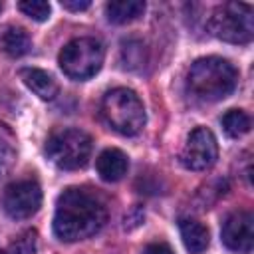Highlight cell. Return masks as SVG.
<instances>
[{
  "label": "cell",
  "mask_w": 254,
  "mask_h": 254,
  "mask_svg": "<svg viewBox=\"0 0 254 254\" xmlns=\"http://www.w3.org/2000/svg\"><path fill=\"white\" fill-rule=\"evenodd\" d=\"M36 250H38V234L36 230H26L10 244H6L0 250V254H36Z\"/></svg>",
  "instance_id": "cell-16"
},
{
  "label": "cell",
  "mask_w": 254,
  "mask_h": 254,
  "mask_svg": "<svg viewBox=\"0 0 254 254\" xmlns=\"http://www.w3.org/2000/svg\"><path fill=\"white\" fill-rule=\"evenodd\" d=\"M0 10H2V2H0Z\"/></svg>",
  "instance_id": "cell-21"
},
{
  "label": "cell",
  "mask_w": 254,
  "mask_h": 254,
  "mask_svg": "<svg viewBox=\"0 0 254 254\" xmlns=\"http://www.w3.org/2000/svg\"><path fill=\"white\" fill-rule=\"evenodd\" d=\"M208 30L222 42L248 44L254 36L252 6L242 2H226L218 6L210 16Z\"/></svg>",
  "instance_id": "cell-4"
},
{
  "label": "cell",
  "mask_w": 254,
  "mask_h": 254,
  "mask_svg": "<svg viewBox=\"0 0 254 254\" xmlns=\"http://www.w3.org/2000/svg\"><path fill=\"white\" fill-rule=\"evenodd\" d=\"M20 77L26 83V87L32 89L40 99L50 101V99H54L58 95V83H56V79L48 71H44V69L24 67V69H20Z\"/></svg>",
  "instance_id": "cell-12"
},
{
  "label": "cell",
  "mask_w": 254,
  "mask_h": 254,
  "mask_svg": "<svg viewBox=\"0 0 254 254\" xmlns=\"http://www.w3.org/2000/svg\"><path fill=\"white\" fill-rule=\"evenodd\" d=\"M99 111H101L103 121L113 131L125 137H133L141 133L147 121L143 101L133 89H127V87L109 89L101 99Z\"/></svg>",
  "instance_id": "cell-3"
},
{
  "label": "cell",
  "mask_w": 254,
  "mask_h": 254,
  "mask_svg": "<svg viewBox=\"0 0 254 254\" xmlns=\"http://www.w3.org/2000/svg\"><path fill=\"white\" fill-rule=\"evenodd\" d=\"M107 222L103 200L85 189H65L56 202L54 232L64 242L93 236Z\"/></svg>",
  "instance_id": "cell-1"
},
{
  "label": "cell",
  "mask_w": 254,
  "mask_h": 254,
  "mask_svg": "<svg viewBox=\"0 0 254 254\" xmlns=\"http://www.w3.org/2000/svg\"><path fill=\"white\" fill-rule=\"evenodd\" d=\"M60 4H62V8H65L69 12H81V10H87L91 6L89 0H62Z\"/></svg>",
  "instance_id": "cell-19"
},
{
  "label": "cell",
  "mask_w": 254,
  "mask_h": 254,
  "mask_svg": "<svg viewBox=\"0 0 254 254\" xmlns=\"http://www.w3.org/2000/svg\"><path fill=\"white\" fill-rule=\"evenodd\" d=\"M216 157L218 143L214 133L206 127H194L181 151V163L190 171H204L214 165Z\"/></svg>",
  "instance_id": "cell-7"
},
{
  "label": "cell",
  "mask_w": 254,
  "mask_h": 254,
  "mask_svg": "<svg viewBox=\"0 0 254 254\" xmlns=\"http://www.w3.org/2000/svg\"><path fill=\"white\" fill-rule=\"evenodd\" d=\"M32 48V40L28 32L20 26H6L0 32V50L10 58H20L28 54Z\"/></svg>",
  "instance_id": "cell-13"
},
{
  "label": "cell",
  "mask_w": 254,
  "mask_h": 254,
  "mask_svg": "<svg viewBox=\"0 0 254 254\" xmlns=\"http://www.w3.org/2000/svg\"><path fill=\"white\" fill-rule=\"evenodd\" d=\"M105 50L95 38H75L60 52V67L71 79H89L103 65Z\"/></svg>",
  "instance_id": "cell-5"
},
{
  "label": "cell",
  "mask_w": 254,
  "mask_h": 254,
  "mask_svg": "<svg viewBox=\"0 0 254 254\" xmlns=\"http://www.w3.org/2000/svg\"><path fill=\"white\" fill-rule=\"evenodd\" d=\"M18 8H20L28 18H32V20H36V22H44V20H48L50 14H52L50 2H44V0H24V2L18 4Z\"/></svg>",
  "instance_id": "cell-18"
},
{
  "label": "cell",
  "mask_w": 254,
  "mask_h": 254,
  "mask_svg": "<svg viewBox=\"0 0 254 254\" xmlns=\"http://www.w3.org/2000/svg\"><path fill=\"white\" fill-rule=\"evenodd\" d=\"M222 244L236 254H250L254 244V216L248 210L232 212L222 224Z\"/></svg>",
  "instance_id": "cell-9"
},
{
  "label": "cell",
  "mask_w": 254,
  "mask_h": 254,
  "mask_svg": "<svg viewBox=\"0 0 254 254\" xmlns=\"http://www.w3.org/2000/svg\"><path fill=\"white\" fill-rule=\"evenodd\" d=\"M222 129L228 137H242L250 131V117L242 109H228L222 115Z\"/></svg>",
  "instance_id": "cell-15"
},
{
  "label": "cell",
  "mask_w": 254,
  "mask_h": 254,
  "mask_svg": "<svg viewBox=\"0 0 254 254\" xmlns=\"http://www.w3.org/2000/svg\"><path fill=\"white\" fill-rule=\"evenodd\" d=\"M16 159V147L10 131L0 125V175H4Z\"/></svg>",
  "instance_id": "cell-17"
},
{
  "label": "cell",
  "mask_w": 254,
  "mask_h": 254,
  "mask_svg": "<svg viewBox=\"0 0 254 254\" xmlns=\"http://www.w3.org/2000/svg\"><path fill=\"white\" fill-rule=\"evenodd\" d=\"M145 12V2L141 0H115L105 4L107 20L113 24H129L141 18Z\"/></svg>",
  "instance_id": "cell-14"
},
{
  "label": "cell",
  "mask_w": 254,
  "mask_h": 254,
  "mask_svg": "<svg viewBox=\"0 0 254 254\" xmlns=\"http://www.w3.org/2000/svg\"><path fill=\"white\" fill-rule=\"evenodd\" d=\"M46 153L48 159L64 171L81 169L91 155V137L81 129L54 131L46 143Z\"/></svg>",
  "instance_id": "cell-6"
},
{
  "label": "cell",
  "mask_w": 254,
  "mask_h": 254,
  "mask_svg": "<svg viewBox=\"0 0 254 254\" xmlns=\"http://www.w3.org/2000/svg\"><path fill=\"white\" fill-rule=\"evenodd\" d=\"M179 232H181L185 248L190 254H202L208 248L210 236H208V228L202 222H198L194 218H181L179 220Z\"/></svg>",
  "instance_id": "cell-11"
},
{
  "label": "cell",
  "mask_w": 254,
  "mask_h": 254,
  "mask_svg": "<svg viewBox=\"0 0 254 254\" xmlns=\"http://www.w3.org/2000/svg\"><path fill=\"white\" fill-rule=\"evenodd\" d=\"M143 254H175V252H173V248H171L169 244H165V242H153V244H149V246L143 250Z\"/></svg>",
  "instance_id": "cell-20"
},
{
  "label": "cell",
  "mask_w": 254,
  "mask_h": 254,
  "mask_svg": "<svg viewBox=\"0 0 254 254\" xmlns=\"http://www.w3.org/2000/svg\"><path fill=\"white\" fill-rule=\"evenodd\" d=\"M238 81L236 67L218 56H208L196 60L187 75V89L189 93L204 103L220 101L228 97Z\"/></svg>",
  "instance_id": "cell-2"
},
{
  "label": "cell",
  "mask_w": 254,
  "mask_h": 254,
  "mask_svg": "<svg viewBox=\"0 0 254 254\" xmlns=\"http://www.w3.org/2000/svg\"><path fill=\"white\" fill-rule=\"evenodd\" d=\"M2 206L12 218H30L42 206V189L36 181H16L6 187Z\"/></svg>",
  "instance_id": "cell-8"
},
{
  "label": "cell",
  "mask_w": 254,
  "mask_h": 254,
  "mask_svg": "<svg viewBox=\"0 0 254 254\" xmlns=\"http://www.w3.org/2000/svg\"><path fill=\"white\" fill-rule=\"evenodd\" d=\"M97 173L103 181L107 183H117L127 175L129 169V159L123 151L119 149H105L99 157H97Z\"/></svg>",
  "instance_id": "cell-10"
}]
</instances>
